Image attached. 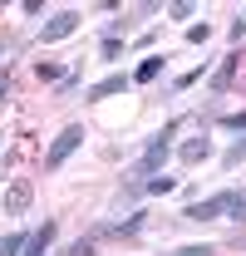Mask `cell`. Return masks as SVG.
Wrapping results in <instances>:
<instances>
[{"label":"cell","mask_w":246,"mask_h":256,"mask_svg":"<svg viewBox=\"0 0 246 256\" xmlns=\"http://www.w3.org/2000/svg\"><path fill=\"white\" fill-rule=\"evenodd\" d=\"M178 133H182V118H168V124L143 143V158L133 162V168H123V178L148 182V178H158V172H168V158H172V148H178Z\"/></svg>","instance_id":"6da1fadb"},{"label":"cell","mask_w":246,"mask_h":256,"mask_svg":"<svg viewBox=\"0 0 246 256\" xmlns=\"http://www.w3.org/2000/svg\"><path fill=\"white\" fill-rule=\"evenodd\" d=\"M84 138H89V128H84V124H64L60 133L50 138V148H44V172H60L64 162L84 148Z\"/></svg>","instance_id":"7a4b0ae2"},{"label":"cell","mask_w":246,"mask_h":256,"mask_svg":"<svg viewBox=\"0 0 246 256\" xmlns=\"http://www.w3.org/2000/svg\"><path fill=\"white\" fill-rule=\"evenodd\" d=\"M232 192L236 188H226V192H212V197H192L182 212H178V222H222L226 217V207H232Z\"/></svg>","instance_id":"3957f363"},{"label":"cell","mask_w":246,"mask_h":256,"mask_svg":"<svg viewBox=\"0 0 246 256\" xmlns=\"http://www.w3.org/2000/svg\"><path fill=\"white\" fill-rule=\"evenodd\" d=\"M79 25H84L79 10H69V5H64V10H50L44 25H40V44H44V50H50V44H64L69 34H79Z\"/></svg>","instance_id":"277c9868"},{"label":"cell","mask_w":246,"mask_h":256,"mask_svg":"<svg viewBox=\"0 0 246 256\" xmlns=\"http://www.w3.org/2000/svg\"><path fill=\"white\" fill-rule=\"evenodd\" d=\"M133 89V74L128 69H114V74H104V79H94L84 84V104H108V98H118Z\"/></svg>","instance_id":"5b68a950"},{"label":"cell","mask_w":246,"mask_h":256,"mask_svg":"<svg viewBox=\"0 0 246 256\" xmlns=\"http://www.w3.org/2000/svg\"><path fill=\"white\" fill-rule=\"evenodd\" d=\"M242 60H246L242 50L222 54V64L207 74V94H212V98H226V94H232V84H236V74H242Z\"/></svg>","instance_id":"8992f818"},{"label":"cell","mask_w":246,"mask_h":256,"mask_svg":"<svg viewBox=\"0 0 246 256\" xmlns=\"http://www.w3.org/2000/svg\"><path fill=\"white\" fill-rule=\"evenodd\" d=\"M172 158L182 162V168H202V162L216 158V143L207 138V133H197V138H182V143L172 148Z\"/></svg>","instance_id":"52a82bcc"},{"label":"cell","mask_w":246,"mask_h":256,"mask_svg":"<svg viewBox=\"0 0 246 256\" xmlns=\"http://www.w3.org/2000/svg\"><path fill=\"white\" fill-rule=\"evenodd\" d=\"M34 202V182L30 178H15L10 188H5V197H0V217H25Z\"/></svg>","instance_id":"ba28073f"},{"label":"cell","mask_w":246,"mask_h":256,"mask_svg":"<svg viewBox=\"0 0 246 256\" xmlns=\"http://www.w3.org/2000/svg\"><path fill=\"white\" fill-rule=\"evenodd\" d=\"M54 236H60V217H44V222L30 232V242H25V256H50Z\"/></svg>","instance_id":"9c48e42d"},{"label":"cell","mask_w":246,"mask_h":256,"mask_svg":"<svg viewBox=\"0 0 246 256\" xmlns=\"http://www.w3.org/2000/svg\"><path fill=\"white\" fill-rule=\"evenodd\" d=\"M79 89H84V60H69V74L50 89V98H54V104H64V98H74Z\"/></svg>","instance_id":"30bf717a"},{"label":"cell","mask_w":246,"mask_h":256,"mask_svg":"<svg viewBox=\"0 0 246 256\" xmlns=\"http://www.w3.org/2000/svg\"><path fill=\"white\" fill-rule=\"evenodd\" d=\"M158 74H168V54H162V50H153V54H143V60H138V69H133V84L143 89V84H153Z\"/></svg>","instance_id":"8fae6325"},{"label":"cell","mask_w":246,"mask_h":256,"mask_svg":"<svg viewBox=\"0 0 246 256\" xmlns=\"http://www.w3.org/2000/svg\"><path fill=\"white\" fill-rule=\"evenodd\" d=\"M138 202H143V182L138 178H123L118 192H114V212H138Z\"/></svg>","instance_id":"7c38bea8"},{"label":"cell","mask_w":246,"mask_h":256,"mask_svg":"<svg viewBox=\"0 0 246 256\" xmlns=\"http://www.w3.org/2000/svg\"><path fill=\"white\" fill-rule=\"evenodd\" d=\"M64 74H69V64H60V60H34V79H40V84H50V89L60 84Z\"/></svg>","instance_id":"4fadbf2b"},{"label":"cell","mask_w":246,"mask_h":256,"mask_svg":"<svg viewBox=\"0 0 246 256\" xmlns=\"http://www.w3.org/2000/svg\"><path fill=\"white\" fill-rule=\"evenodd\" d=\"M207 74H212V64H207V60H202V64H192L187 74H178V79H172V94H187V89H192V84H202Z\"/></svg>","instance_id":"5bb4252c"},{"label":"cell","mask_w":246,"mask_h":256,"mask_svg":"<svg viewBox=\"0 0 246 256\" xmlns=\"http://www.w3.org/2000/svg\"><path fill=\"white\" fill-rule=\"evenodd\" d=\"M172 192H178V178L172 172H158V178L143 182V197H172Z\"/></svg>","instance_id":"9a60e30c"},{"label":"cell","mask_w":246,"mask_h":256,"mask_svg":"<svg viewBox=\"0 0 246 256\" xmlns=\"http://www.w3.org/2000/svg\"><path fill=\"white\" fill-rule=\"evenodd\" d=\"M25 242H30V232H20V226L5 232V236H0V256H25Z\"/></svg>","instance_id":"2e32d148"},{"label":"cell","mask_w":246,"mask_h":256,"mask_svg":"<svg viewBox=\"0 0 246 256\" xmlns=\"http://www.w3.org/2000/svg\"><path fill=\"white\" fill-rule=\"evenodd\" d=\"M128 54V40H98V64H118Z\"/></svg>","instance_id":"e0dca14e"},{"label":"cell","mask_w":246,"mask_h":256,"mask_svg":"<svg viewBox=\"0 0 246 256\" xmlns=\"http://www.w3.org/2000/svg\"><path fill=\"white\" fill-rule=\"evenodd\" d=\"M216 158H222V168H226V172H236V168L246 162V133L232 143V148H226V153H216Z\"/></svg>","instance_id":"ac0fdd59"},{"label":"cell","mask_w":246,"mask_h":256,"mask_svg":"<svg viewBox=\"0 0 246 256\" xmlns=\"http://www.w3.org/2000/svg\"><path fill=\"white\" fill-rule=\"evenodd\" d=\"M212 25H207V20H192V25H187V30H182V40H187V44H207V40H212Z\"/></svg>","instance_id":"d6986e66"},{"label":"cell","mask_w":246,"mask_h":256,"mask_svg":"<svg viewBox=\"0 0 246 256\" xmlns=\"http://www.w3.org/2000/svg\"><path fill=\"white\" fill-rule=\"evenodd\" d=\"M98 40H128V10H123V20H104Z\"/></svg>","instance_id":"ffe728a7"},{"label":"cell","mask_w":246,"mask_h":256,"mask_svg":"<svg viewBox=\"0 0 246 256\" xmlns=\"http://www.w3.org/2000/svg\"><path fill=\"white\" fill-rule=\"evenodd\" d=\"M216 128H226V133H246V108H226V114L216 118Z\"/></svg>","instance_id":"44dd1931"},{"label":"cell","mask_w":246,"mask_h":256,"mask_svg":"<svg viewBox=\"0 0 246 256\" xmlns=\"http://www.w3.org/2000/svg\"><path fill=\"white\" fill-rule=\"evenodd\" d=\"M60 256H98V242H94V236H74Z\"/></svg>","instance_id":"7402d4cb"},{"label":"cell","mask_w":246,"mask_h":256,"mask_svg":"<svg viewBox=\"0 0 246 256\" xmlns=\"http://www.w3.org/2000/svg\"><path fill=\"white\" fill-rule=\"evenodd\" d=\"M162 15H168V20H187V25H192L197 5H192V0H172V5H162Z\"/></svg>","instance_id":"603a6c76"},{"label":"cell","mask_w":246,"mask_h":256,"mask_svg":"<svg viewBox=\"0 0 246 256\" xmlns=\"http://www.w3.org/2000/svg\"><path fill=\"white\" fill-rule=\"evenodd\" d=\"M226 222H236V226H246V192H242V188L232 192V207H226Z\"/></svg>","instance_id":"cb8c5ba5"},{"label":"cell","mask_w":246,"mask_h":256,"mask_svg":"<svg viewBox=\"0 0 246 256\" xmlns=\"http://www.w3.org/2000/svg\"><path fill=\"white\" fill-rule=\"evenodd\" d=\"M226 40H232V44L242 50V40H246V5H242V10H236V20L226 25Z\"/></svg>","instance_id":"d4e9b609"},{"label":"cell","mask_w":246,"mask_h":256,"mask_svg":"<svg viewBox=\"0 0 246 256\" xmlns=\"http://www.w3.org/2000/svg\"><path fill=\"white\" fill-rule=\"evenodd\" d=\"M172 256H216V246L212 242H187V246H178Z\"/></svg>","instance_id":"484cf974"},{"label":"cell","mask_w":246,"mask_h":256,"mask_svg":"<svg viewBox=\"0 0 246 256\" xmlns=\"http://www.w3.org/2000/svg\"><path fill=\"white\" fill-rule=\"evenodd\" d=\"M153 44H158V30H138V34H133V50H143V54H153Z\"/></svg>","instance_id":"4316f807"},{"label":"cell","mask_w":246,"mask_h":256,"mask_svg":"<svg viewBox=\"0 0 246 256\" xmlns=\"http://www.w3.org/2000/svg\"><path fill=\"white\" fill-rule=\"evenodd\" d=\"M10 89H15V74H10V64H0V104L10 98Z\"/></svg>","instance_id":"83f0119b"},{"label":"cell","mask_w":246,"mask_h":256,"mask_svg":"<svg viewBox=\"0 0 246 256\" xmlns=\"http://www.w3.org/2000/svg\"><path fill=\"white\" fill-rule=\"evenodd\" d=\"M128 15H138V20H143V15H162V0H143V5H133Z\"/></svg>","instance_id":"f1b7e54d"},{"label":"cell","mask_w":246,"mask_h":256,"mask_svg":"<svg viewBox=\"0 0 246 256\" xmlns=\"http://www.w3.org/2000/svg\"><path fill=\"white\" fill-rule=\"evenodd\" d=\"M20 15H30V20H34V15H44V0H25V5H20Z\"/></svg>","instance_id":"f546056e"},{"label":"cell","mask_w":246,"mask_h":256,"mask_svg":"<svg viewBox=\"0 0 246 256\" xmlns=\"http://www.w3.org/2000/svg\"><path fill=\"white\" fill-rule=\"evenodd\" d=\"M0 64H5V34H0Z\"/></svg>","instance_id":"4dcf8cb0"}]
</instances>
